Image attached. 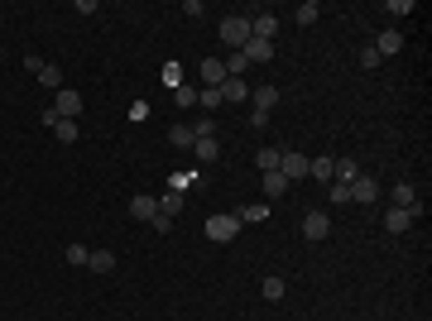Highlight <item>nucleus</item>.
I'll use <instances>...</instances> for the list:
<instances>
[{
	"mask_svg": "<svg viewBox=\"0 0 432 321\" xmlns=\"http://www.w3.org/2000/svg\"><path fill=\"white\" fill-rule=\"evenodd\" d=\"M221 44H226L231 53H241L245 44H250V20H245V15H226V20H221Z\"/></svg>",
	"mask_w": 432,
	"mask_h": 321,
	"instance_id": "1",
	"label": "nucleus"
},
{
	"mask_svg": "<svg viewBox=\"0 0 432 321\" xmlns=\"http://www.w3.org/2000/svg\"><path fill=\"white\" fill-rule=\"evenodd\" d=\"M346 197H351L355 207H375V202H379V183L370 178V173H360L351 188H346Z\"/></svg>",
	"mask_w": 432,
	"mask_h": 321,
	"instance_id": "2",
	"label": "nucleus"
},
{
	"mask_svg": "<svg viewBox=\"0 0 432 321\" xmlns=\"http://www.w3.org/2000/svg\"><path fill=\"white\" fill-rule=\"evenodd\" d=\"M236 230H241V216H212L207 221V240H216V244L236 240Z\"/></svg>",
	"mask_w": 432,
	"mask_h": 321,
	"instance_id": "3",
	"label": "nucleus"
},
{
	"mask_svg": "<svg viewBox=\"0 0 432 321\" xmlns=\"http://www.w3.org/2000/svg\"><path fill=\"white\" fill-rule=\"evenodd\" d=\"M53 110H58V120H77L82 115V96L72 91V86H63V91L53 96Z\"/></svg>",
	"mask_w": 432,
	"mask_h": 321,
	"instance_id": "4",
	"label": "nucleus"
},
{
	"mask_svg": "<svg viewBox=\"0 0 432 321\" xmlns=\"http://www.w3.org/2000/svg\"><path fill=\"white\" fill-rule=\"evenodd\" d=\"M389 202H394L399 211H408V216H418V211H423V207H418V192H413V183H394Z\"/></svg>",
	"mask_w": 432,
	"mask_h": 321,
	"instance_id": "5",
	"label": "nucleus"
},
{
	"mask_svg": "<svg viewBox=\"0 0 432 321\" xmlns=\"http://www.w3.org/2000/svg\"><path fill=\"white\" fill-rule=\"evenodd\" d=\"M303 235H307V240H326V235H331L326 211H307V216H303Z\"/></svg>",
	"mask_w": 432,
	"mask_h": 321,
	"instance_id": "6",
	"label": "nucleus"
},
{
	"mask_svg": "<svg viewBox=\"0 0 432 321\" xmlns=\"http://www.w3.org/2000/svg\"><path fill=\"white\" fill-rule=\"evenodd\" d=\"M279 173H284L288 183H298V178H307V159H303V154H293V149H284V159H279Z\"/></svg>",
	"mask_w": 432,
	"mask_h": 321,
	"instance_id": "7",
	"label": "nucleus"
},
{
	"mask_svg": "<svg viewBox=\"0 0 432 321\" xmlns=\"http://www.w3.org/2000/svg\"><path fill=\"white\" fill-rule=\"evenodd\" d=\"M130 216H135V221H154V216H159V197H149V192L130 197Z\"/></svg>",
	"mask_w": 432,
	"mask_h": 321,
	"instance_id": "8",
	"label": "nucleus"
},
{
	"mask_svg": "<svg viewBox=\"0 0 432 321\" xmlns=\"http://www.w3.org/2000/svg\"><path fill=\"white\" fill-rule=\"evenodd\" d=\"M192 154H197V163H216V159H221V144H216V134L192 139Z\"/></svg>",
	"mask_w": 432,
	"mask_h": 321,
	"instance_id": "9",
	"label": "nucleus"
},
{
	"mask_svg": "<svg viewBox=\"0 0 432 321\" xmlns=\"http://www.w3.org/2000/svg\"><path fill=\"white\" fill-rule=\"evenodd\" d=\"M375 53H384V58L404 53V34H399V29H384V34L375 39Z\"/></svg>",
	"mask_w": 432,
	"mask_h": 321,
	"instance_id": "10",
	"label": "nucleus"
},
{
	"mask_svg": "<svg viewBox=\"0 0 432 321\" xmlns=\"http://www.w3.org/2000/svg\"><path fill=\"white\" fill-rule=\"evenodd\" d=\"M250 101H255V110L269 115V110L279 106V86H250Z\"/></svg>",
	"mask_w": 432,
	"mask_h": 321,
	"instance_id": "11",
	"label": "nucleus"
},
{
	"mask_svg": "<svg viewBox=\"0 0 432 321\" xmlns=\"http://www.w3.org/2000/svg\"><path fill=\"white\" fill-rule=\"evenodd\" d=\"M408 225H413V216H408V211H399V207H384V230H389V235H404Z\"/></svg>",
	"mask_w": 432,
	"mask_h": 321,
	"instance_id": "12",
	"label": "nucleus"
},
{
	"mask_svg": "<svg viewBox=\"0 0 432 321\" xmlns=\"http://www.w3.org/2000/svg\"><path fill=\"white\" fill-rule=\"evenodd\" d=\"M245 96H250V86H245L241 77H226V81H221V101H226V106H236V101H245Z\"/></svg>",
	"mask_w": 432,
	"mask_h": 321,
	"instance_id": "13",
	"label": "nucleus"
},
{
	"mask_svg": "<svg viewBox=\"0 0 432 321\" xmlns=\"http://www.w3.org/2000/svg\"><path fill=\"white\" fill-rule=\"evenodd\" d=\"M241 53H245V63H269V58H274V44H265V39H250Z\"/></svg>",
	"mask_w": 432,
	"mask_h": 321,
	"instance_id": "14",
	"label": "nucleus"
},
{
	"mask_svg": "<svg viewBox=\"0 0 432 321\" xmlns=\"http://www.w3.org/2000/svg\"><path fill=\"white\" fill-rule=\"evenodd\" d=\"M260 183H265V197H269V202H279V197L288 192V178H284V173H260Z\"/></svg>",
	"mask_w": 432,
	"mask_h": 321,
	"instance_id": "15",
	"label": "nucleus"
},
{
	"mask_svg": "<svg viewBox=\"0 0 432 321\" xmlns=\"http://www.w3.org/2000/svg\"><path fill=\"white\" fill-rule=\"evenodd\" d=\"M87 268H91V273H115V249H91Z\"/></svg>",
	"mask_w": 432,
	"mask_h": 321,
	"instance_id": "16",
	"label": "nucleus"
},
{
	"mask_svg": "<svg viewBox=\"0 0 432 321\" xmlns=\"http://www.w3.org/2000/svg\"><path fill=\"white\" fill-rule=\"evenodd\" d=\"M202 81H207V86H221V81H226V63H221V58H207V63H202Z\"/></svg>",
	"mask_w": 432,
	"mask_h": 321,
	"instance_id": "17",
	"label": "nucleus"
},
{
	"mask_svg": "<svg viewBox=\"0 0 432 321\" xmlns=\"http://www.w3.org/2000/svg\"><path fill=\"white\" fill-rule=\"evenodd\" d=\"M39 86H49V91H63V67H58V63H44V67H39Z\"/></svg>",
	"mask_w": 432,
	"mask_h": 321,
	"instance_id": "18",
	"label": "nucleus"
},
{
	"mask_svg": "<svg viewBox=\"0 0 432 321\" xmlns=\"http://www.w3.org/2000/svg\"><path fill=\"white\" fill-rule=\"evenodd\" d=\"M279 159H284V149H274V144H265V149L255 154V163H260V173H279Z\"/></svg>",
	"mask_w": 432,
	"mask_h": 321,
	"instance_id": "19",
	"label": "nucleus"
},
{
	"mask_svg": "<svg viewBox=\"0 0 432 321\" xmlns=\"http://www.w3.org/2000/svg\"><path fill=\"white\" fill-rule=\"evenodd\" d=\"M178 211H183V192H163V197H159V216H168V221H173Z\"/></svg>",
	"mask_w": 432,
	"mask_h": 321,
	"instance_id": "20",
	"label": "nucleus"
},
{
	"mask_svg": "<svg viewBox=\"0 0 432 321\" xmlns=\"http://www.w3.org/2000/svg\"><path fill=\"white\" fill-rule=\"evenodd\" d=\"M197 106L202 110H221L226 106V101H221V86H202V91H197Z\"/></svg>",
	"mask_w": 432,
	"mask_h": 321,
	"instance_id": "21",
	"label": "nucleus"
},
{
	"mask_svg": "<svg viewBox=\"0 0 432 321\" xmlns=\"http://www.w3.org/2000/svg\"><path fill=\"white\" fill-rule=\"evenodd\" d=\"M192 139H197V134H192L188 125H168V144H173V149H192Z\"/></svg>",
	"mask_w": 432,
	"mask_h": 321,
	"instance_id": "22",
	"label": "nucleus"
},
{
	"mask_svg": "<svg viewBox=\"0 0 432 321\" xmlns=\"http://www.w3.org/2000/svg\"><path fill=\"white\" fill-rule=\"evenodd\" d=\"M298 25L307 29V25H317V20H322V5H317V0H307V5H298V15H293Z\"/></svg>",
	"mask_w": 432,
	"mask_h": 321,
	"instance_id": "23",
	"label": "nucleus"
},
{
	"mask_svg": "<svg viewBox=\"0 0 432 321\" xmlns=\"http://www.w3.org/2000/svg\"><path fill=\"white\" fill-rule=\"evenodd\" d=\"M331 163H336V159H312V163H307V178H317V183H331Z\"/></svg>",
	"mask_w": 432,
	"mask_h": 321,
	"instance_id": "24",
	"label": "nucleus"
},
{
	"mask_svg": "<svg viewBox=\"0 0 432 321\" xmlns=\"http://www.w3.org/2000/svg\"><path fill=\"white\" fill-rule=\"evenodd\" d=\"M284 288H288V283H284V278H265V283H260V293H265V302H279V297H284Z\"/></svg>",
	"mask_w": 432,
	"mask_h": 321,
	"instance_id": "25",
	"label": "nucleus"
},
{
	"mask_svg": "<svg viewBox=\"0 0 432 321\" xmlns=\"http://www.w3.org/2000/svg\"><path fill=\"white\" fill-rule=\"evenodd\" d=\"M87 259H91L87 244H68V264H72V268H87Z\"/></svg>",
	"mask_w": 432,
	"mask_h": 321,
	"instance_id": "26",
	"label": "nucleus"
},
{
	"mask_svg": "<svg viewBox=\"0 0 432 321\" xmlns=\"http://www.w3.org/2000/svg\"><path fill=\"white\" fill-rule=\"evenodd\" d=\"M58 139H63V144H77V120H58Z\"/></svg>",
	"mask_w": 432,
	"mask_h": 321,
	"instance_id": "27",
	"label": "nucleus"
},
{
	"mask_svg": "<svg viewBox=\"0 0 432 321\" xmlns=\"http://www.w3.org/2000/svg\"><path fill=\"white\" fill-rule=\"evenodd\" d=\"M221 63H226V77H241L245 67H250V63H245V53H231V58H221Z\"/></svg>",
	"mask_w": 432,
	"mask_h": 321,
	"instance_id": "28",
	"label": "nucleus"
},
{
	"mask_svg": "<svg viewBox=\"0 0 432 321\" xmlns=\"http://www.w3.org/2000/svg\"><path fill=\"white\" fill-rule=\"evenodd\" d=\"M269 216V207H245L241 211V225H255V221H265Z\"/></svg>",
	"mask_w": 432,
	"mask_h": 321,
	"instance_id": "29",
	"label": "nucleus"
},
{
	"mask_svg": "<svg viewBox=\"0 0 432 321\" xmlns=\"http://www.w3.org/2000/svg\"><path fill=\"white\" fill-rule=\"evenodd\" d=\"M173 101H178V106H192V101H197V91H192V86H173Z\"/></svg>",
	"mask_w": 432,
	"mask_h": 321,
	"instance_id": "30",
	"label": "nucleus"
},
{
	"mask_svg": "<svg viewBox=\"0 0 432 321\" xmlns=\"http://www.w3.org/2000/svg\"><path fill=\"white\" fill-rule=\"evenodd\" d=\"M384 10H389V15H413V0H389Z\"/></svg>",
	"mask_w": 432,
	"mask_h": 321,
	"instance_id": "31",
	"label": "nucleus"
},
{
	"mask_svg": "<svg viewBox=\"0 0 432 321\" xmlns=\"http://www.w3.org/2000/svg\"><path fill=\"white\" fill-rule=\"evenodd\" d=\"M326 197H331L336 207H346V202H351V197H346V188H341V183H331V188H326Z\"/></svg>",
	"mask_w": 432,
	"mask_h": 321,
	"instance_id": "32",
	"label": "nucleus"
},
{
	"mask_svg": "<svg viewBox=\"0 0 432 321\" xmlns=\"http://www.w3.org/2000/svg\"><path fill=\"white\" fill-rule=\"evenodd\" d=\"M39 125H44V130H58V110L49 106V110H44V115H39Z\"/></svg>",
	"mask_w": 432,
	"mask_h": 321,
	"instance_id": "33",
	"label": "nucleus"
}]
</instances>
